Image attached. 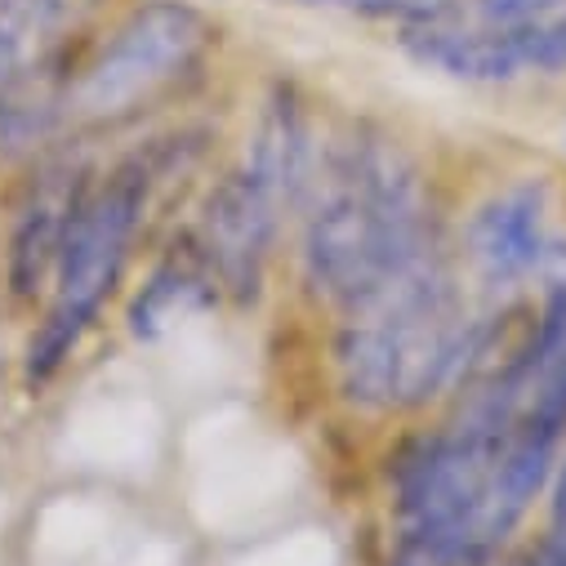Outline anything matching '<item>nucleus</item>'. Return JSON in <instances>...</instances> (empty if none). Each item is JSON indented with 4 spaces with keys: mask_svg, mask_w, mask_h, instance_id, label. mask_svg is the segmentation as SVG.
Returning <instances> with one entry per match:
<instances>
[{
    "mask_svg": "<svg viewBox=\"0 0 566 566\" xmlns=\"http://www.w3.org/2000/svg\"><path fill=\"white\" fill-rule=\"evenodd\" d=\"M566 423L504 379L478 388L397 469L406 566H486L557 469Z\"/></svg>",
    "mask_w": 566,
    "mask_h": 566,
    "instance_id": "obj_1",
    "label": "nucleus"
},
{
    "mask_svg": "<svg viewBox=\"0 0 566 566\" xmlns=\"http://www.w3.org/2000/svg\"><path fill=\"white\" fill-rule=\"evenodd\" d=\"M429 263H438V245L419 170L388 138H353L326 166L304 228L308 286L326 304L357 313Z\"/></svg>",
    "mask_w": 566,
    "mask_h": 566,
    "instance_id": "obj_2",
    "label": "nucleus"
},
{
    "mask_svg": "<svg viewBox=\"0 0 566 566\" xmlns=\"http://www.w3.org/2000/svg\"><path fill=\"white\" fill-rule=\"evenodd\" d=\"M486 348V322L442 263L348 313L339 339L344 392L366 410H419L451 392Z\"/></svg>",
    "mask_w": 566,
    "mask_h": 566,
    "instance_id": "obj_3",
    "label": "nucleus"
},
{
    "mask_svg": "<svg viewBox=\"0 0 566 566\" xmlns=\"http://www.w3.org/2000/svg\"><path fill=\"white\" fill-rule=\"evenodd\" d=\"M313 125L304 107L281 94L263 107L254 125V144L241 170H232L206 201L197 228V259L210 281L232 295H254L263 281V263L281 223L304 188L313 184Z\"/></svg>",
    "mask_w": 566,
    "mask_h": 566,
    "instance_id": "obj_4",
    "label": "nucleus"
},
{
    "mask_svg": "<svg viewBox=\"0 0 566 566\" xmlns=\"http://www.w3.org/2000/svg\"><path fill=\"white\" fill-rule=\"evenodd\" d=\"M214 23L192 0H138L103 41H85L63 90L67 125L129 120L206 63Z\"/></svg>",
    "mask_w": 566,
    "mask_h": 566,
    "instance_id": "obj_5",
    "label": "nucleus"
},
{
    "mask_svg": "<svg viewBox=\"0 0 566 566\" xmlns=\"http://www.w3.org/2000/svg\"><path fill=\"white\" fill-rule=\"evenodd\" d=\"M148 188H153V170L144 161H129L112 179H103L98 188L85 192V201L72 219V232L63 241V254L54 263L50 313L28 344L23 370H28L32 388L50 384L59 375V366L76 353L85 331L98 322L107 295L116 291V281L125 272L138 223H144Z\"/></svg>",
    "mask_w": 566,
    "mask_h": 566,
    "instance_id": "obj_6",
    "label": "nucleus"
},
{
    "mask_svg": "<svg viewBox=\"0 0 566 566\" xmlns=\"http://www.w3.org/2000/svg\"><path fill=\"white\" fill-rule=\"evenodd\" d=\"M553 254L544 184H513L495 192L469 223V259L491 286H517Z\"/></svg>",
    "mask_w": 566,
    "mask_h": 566,
    "instance_id": "obj_7",
    "label": "nucleus"
},
{
    "mask_svg": "<svg viewBox=\"0 0 566 566\" xmlns=\"http://www.w3.org/2000/svg\"><path fill=\"white\" fill-rule=\"evenodd\" d=\"M85 192H90V184L76 161L50 166L32 184V192L14 219V241H10V276H14L19 295H32L45 276H54V263L63 254V241L72 232V219H76Z\"/></svg>",
    "mask_w": 566,
    "mask_h": 566,
    "instance_id": "obj_8",
    "label": "nucleus"
},
{
    "mask_svg": "<svg viewBox=\"0 0 566 566\" xmlns=\"http://www.w3.org/2000/svg\"><path fill=\"white\" fill-rule=\"evenodd\" d=\"M103 0H0V90L72 54Z\"/></svg>",
    "mask_w": 566,
    "mask_h": 566,
    "instance_id": "obj_9",
    "label": "nucleus"
},
{
    "mask_svg": "<svg viewBox=\"0 0 566 566\" xmlns=\"http://www.w3.org/2000/svg\"><path fill=\"white\" fill-rule=\"evenodd\" d=\"M304 6H322V0H304ZM331 6H353V10H366V14H392L410 28V23L447 14L455 0H331Z\"/></svg>",
    "mask_w": 566,
    "mask_h": 566,
    "instance_id": "obj_10",
    "label": "nucleus"
},
{
    "mask_svg": "<svg viewBox=\"0 0 566 566\" xmlns=\"http://www.w3.org/2000/svg\"><path fill=\"white\" fill-rule=\"evenodd\" d=\"M539 566H566V464L557 469L553 500H548V539Z\"/></svg>",
    "mask_w": 566,
    "mask_h": 566,
    "instance_id": "obj_11",
    "label": "nucleus"
}]
</instances>
